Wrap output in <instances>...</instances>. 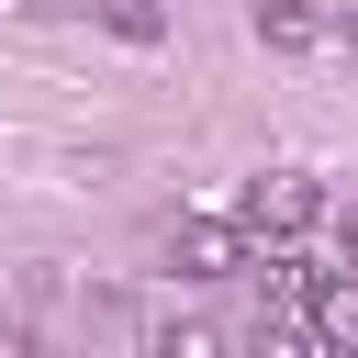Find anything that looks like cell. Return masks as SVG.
<instances>
[{"label": "cell", "instance_id": "5", "mask_svg": "<svg viewBox=\"0 0 358 358\" xmlns=\"http://www.w3.org/2000/svg\"><path fill=\"white\" fill-rule=\"evenodd\" d=\"M101 22H112L123 45H157V34H168V0H101Z\"/></svg>", "mask_w": 358, "mask_h": 358}, {"label": "cell", "instance_id": "3", "mask_svg": "<svg viewBox=\"0 0 358 358\" xmlns=\"http://www.w3.org/2000/svg\"><path fill=\"white\" fill-rule=\"evenodd\" d=\"M246 22H257V45H280V56H313V45L336 34L324 0H246Z\"/></svg>", "mask_w": 358, "mask_h": 358}, {"label": "cell", "instance_id": "7", "mask_svg": "<svg viewBox=\"0 0 358 358\" xmlns=\"http://www.w3.org/2000/svg\"><path fill=\"white\" fill-rule=\"evenodd\" d=\"M11 11H34V22H67V11H101V0H11Z\"/></svg>", "mask_w": 358, "mask_h": 358}, {"label": "cell", "instance_id": "2", "mask_svg": "<svg viewBox=\"0 0 358 358\" xmlns=\"http://www.w3.org/2000/svg\"><path fill=\"white\" fill-rule=\"evenodd\" d=\"M168 268H179V280H235V268H257L246 213H190V224L168 235Z\"/></svg>", "mask_w": 358, "mask_h": 358}, {"label": "cell", "instance_id": "1", "mask_svg": "<svg viewBox=\"0 0 358 358\" xmlns=\"http://www.w3.org/2000/svg\"><path fill=\"white\" fill-rule=\"evenodd\" d=\"M235 213H246L257 246H291V235L324 224V179H302V168H257V179L235 190Z\"/></svg>", "mask_w": 358, "mask_h": 358}, {"label": "cell", "instance_id": "4", "mask_svg": "<svg viewBox=\"0 0 358 358\" xmlns=\"http://www.w3.org/2000/svg\"><path fill=\"white\" fill-rule=\"evenodd\" d=\"M313 347H358V268H324V291H313Z\"/></svg>", "mask_w": 358, "mask_h": 358}, {"label": "cell", "instance_id": "6", "mask_svg": "<svg viewBox=\"0 0 358 358\" xmlns=\"http://www.w3.org/2000/svg\"><path fill=\"white\" fill-rule=\"evenodd\" d=\"M336 257H347V268H358V190H347V201H336Z\"/></svg>", "mask_w": 358, "mask_h": 358}]
</instances>
